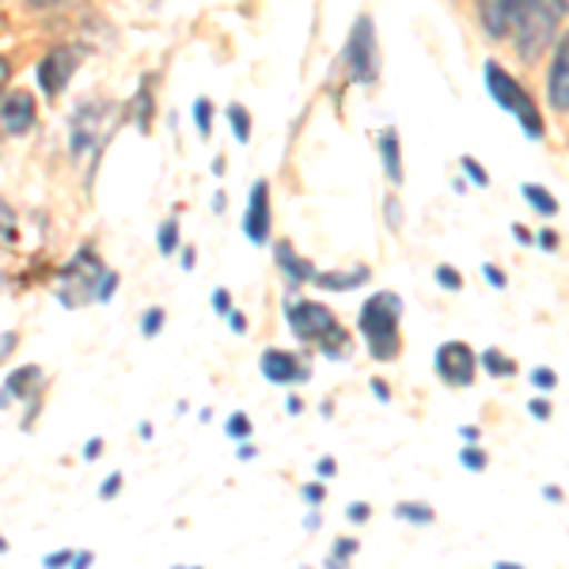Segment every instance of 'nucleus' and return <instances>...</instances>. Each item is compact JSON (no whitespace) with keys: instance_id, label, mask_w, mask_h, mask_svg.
<instances>
[{"instance_id":"nucleus-30","label":"nucleus","mask_w":569,"mask_h":569,"mask_svg":"<svg viewBox=\"0 0 569 569\" xmlns=\"http://www.w3.org/2000/svg\"><path fill=\"white\" fill-rule=\"evenodd\" d=\"M160 327H163V308H149L144 311V319H141V330L144 335H160Z\"/></svg>"},{"instance_id":"nucleus-34","label":"nucleus","mask_w":569,"mask_h":569,"mask_svg":"<svg viewBox=\"0 0 569 569\" xmlns=\"http://www.w3.org/2000/svg\"><path fill=\"white\" fill-rule=\"evenodd\" d=\"M118 490H122V475H114V479H107L103 486H99V498H114Z\"/></svg>"},{"instance_id":"nucleus-40","label":"nucleus","mask_w":569,"mask_h":569,"mask_svg":"<svg viewBox=\"0 0 569 569\" xmlns=\"http://www.w3.org/2000/svg\"><path fill=\"white\" fill-rule=\"evenodd\" d=\"M300 493H305V501H311V505L323 501V486H305V490H300Z\"/></svg>"},{"instance_id":"nucleus-42","label":"nucleus","mask_w":569,"mask_h":569,"mask_svg":"<svg viewBox=\"0 0 569 569\" xmlns=\"http://www.w3.org/2000/svg\"><path fill=\"white\" fill-rule=\"evenodd\" d=\"M539 243H543L547 251H555V247H558V236L550 232V228H543V236H539Z\"/></svg>"},{"instance_id":"nucleus-47","label":"nucleus","mask_w":569,"mask_h":569,"mask_svg":"<svg viewBox=\"0 0 569 569\" xmlns=\"http://www.w3.org/2000/svg\"><path fill=\"white\" fill-rule=\"evenodd\" d=\"M182 270H194V251H190V247L182 251Z\"/></svg>"},{"instance_id":"nucleus-50","label":"nucleus","mask_w":569,"mask_h":569,"mask_svg":"<svg viewBox=\"0 0 569 569\" xmlns=\"http://www.w3.org/2000/svg\"><path fill=\"white\" fill-rule=\"evenodd\" d=\"M31 4H39V8H46V4H58V0H31Z\"/></svg>"},{"instance_id":"nucleus-6","label":"nucleus","mask_w":569,"mask_h":569,"mask_svg":"<svg viewBox=\"0 0 569 569\" xmlns=\"http://www.w3.org/2000/svg\"><path fill=\"white\" fill-rule=\"evenodd\" d=\"M346 66H350V77L357 84H372L380 77V53H376V27L369 16L353 23L350 31V46H346Z\"/></svg>"},{"instance_id":"nucleus-24","label":"nucleus","mask_w":569,"mask_h":569,"mask_svg":"<svg viewBox=\"0 0 569 569\" xmlns=\"http://www.w3.org/2000/svg\"><path fill=\"white\" fill-rule=\"evenodd\" d=\"M176 247H179V224L176 220H168V224H160V254H176Z\"/></svg>"},{"instance_id":"nucleus-21","label":"nucleus","mask_w":569,"mask_h":569,"mask_svg":"<svg viewBox=\"0 0 569 569\" xmlns=\"http://www.w3.org/2000/svg\"><path fill=\"white\" fill-rule=\"evenodd\" d=\"M16 247V213L0 201V259Z\"/></svg>"},{"instance_id":"nucleus-25","label":"nucleus","mask_w":569,"mask_h":569,"mask_svg":"<svg viewBox=\"0 0 569 569\" xmlns=\"http://www.w3.org/2000/svg\"><path fill=\"white\" fill-rule=\"evenodd\" d=\"M460 168L467 171V179H471L475 187H490V176H486V168H482L479 160H475V156H463V160H460Z\"/></svg>"},{"instance_id":"nucleus-18","label":"nucleus","mask_w":569,"mask_h":569,"mask_svg":"<svg viewBox=\"0 0 569 569\" xmlns=\"http://www.w3.org/2000/svg\"><path fill=\"white\" fill-rule=\"evenodd\" d=\"M525 198H528V206L536 209V213H543V217H555V213H558V201H555V194H550L547 187L525 182Z\"/></svg>"},{"instance_id":"nucleus-38","label":"nucleus","mask_w":569,"mask_h":569,"mask_svg":"<svg viewBox=\"0 0 569 569\" xmlns=\"http://www.w3.org/2000/svg\"><path fill=\"white\" fill-rule=\"evenodd\" d=\"M528 410H531V415H536L539 421H547V418H550V402H543V399H536Z\"/></svg>"},{"instance_id":"nucleus-8","label":"nucleus","mask_w":569,"mask_h":569,"mask_svg":"<svg viewBox=\"0 0 569 569\" xmlns=\"http://www.w3.org/2000/svg\"><path fill=\"white\" fill-rule=\"evenodd\" d=\"M80 58H84V53H80L77 46H58V50L46 53L42 66H39V88L46 91V96L58 99L61 91L69 88L72 72L80 69Z\"/></svg>"},{"instance_id":"nucleus-14","label":"nucleus","mask_w":569,"mask_h":569,"mask_svg":"<svg viewBox=\"0 0 569 569\" xmlns=\"http://www.w3.org/2000/svg\"><path fill=\"white\" fill-rule=\"evenodd\" d=\"M42 391V369L27 365V369H16L8 376L4 391H0V407H12V399H34Z\"/></svg>"},{"instance_id":"nucleus-37","label":"nucleus","mask_w":569,"mask_h":569,"mask_svg":"<svg viewBox=\"0 0 569 569\" xmlns=\"http://www.w3.org/2000/svg\"><path fill=\"white\" fill-rule=\"evenodd\" d=\"M99 456H103V440H88V448H84V460H99Z\"/></svg>"},{"instance_id":"nucleus-1","label":"nucleus","mask_w":569,"mask_h":569,"mask_svg":"<svg viewBox=\"0 0 569 569\" xmlns=\"http://www.w3.org/2000/svg\"><path fill=\"white\" fill-rule=\"evenodd\" d=\"M284 319H289V330L300 338V342H311L319 346L327 357H346L350 350V335L338 327L335 311L316 305V300H284Z\"/></svg>"},{"instance_id":"nucleus-9","label":"nucleus","mask_w":569,"mask_h":569,"mask_svg":"<svg viewBox=\"0 0 569 569\" xmlns=\"http://www.w3.org/2000/svg\"><path fill=\"white\" fill-rule=\"evenodd\" d=\"M525 8L528 0H479V23L486 27L490 39H505L517 27Z\"/></svg>"},{"instance_id":"nucleus-41","label":"nucleus","mask_w":569,"mask_h":569,"mask_svg":"<svg viewBox=\"0 0 569 569\" xmlns=\"http://www.w3.org/2000/svg\"><path fill=\"white\" fill-rule=\"evenodd\" d=\"M16 346V335H0V361L8 357V350Z\"/></svg>"},{"instance_id":"nucleus-13","label":"nucleus","mask_w":569,"mask_h":569,"mask_svg":"<svg viewBox=\"0 0 569 569\" xmlns=\"http://www.w3.org/2000/svg\"><path fill=\"white\" fill-rule=\"evenodd\" d=\"M259 369H262L266 380H270V383H281V388H284V383L305 380V376H308L305 365H300L292 353H284V350H266V353H262V361H259Z\"/></svg>"},{"instance_id":"nucleus-16","label":"nucleus","mask_w":569,"mask_h":569,"mask_svg":"<svg viewBox=\"0 0 569 569\" xmlns=\"http://www.w3.org/2000/svg\"><path fill=\"white\" fill-rule=\"evenodd\" d=\"M278 266H281V273L289 281H297V284H305V281H316V270L300 259V254H292V247L289 243H278Z\"/></svg>"},{"instance_id":"nucleus-22","label":"nucleus","mask_w":569,"mask_h":569,"mask_svg":"<svg viewBox=\"0 0 569 569\" xmlns=\"http://www.w3.org/2000/svg\"><path fill=\"white\" fill-rule=\"evenodd\" d=\"M228 122H232L236 141H240V144L251 141V114H247V107H240V103L228 107Z\"/></svg>"},{"instance_id":"nucleus-33","label":"nucleus","mask_w":569,"mask_h":569,"mask_svg":"<svg viewBox=\"0 0 569 569\" xmlns=\"http://www.w3.org/2000/svg\"><path fill=\"white\" fill-rule=\"evenodd\" d=\"M114 289H118V273H110V270H107L103 284H99V300H110V297H114Z\"/></svg>"},{"instance_id":"nucleus-19","label":"nucleus","mask_w":569,"mask_h":569,"mask_svg":"<svg viewBox=\"0 0 569 569\" xmlns=\"http://www.w3.org/2000/svg\"><path fill=\"white\" fill-rule=\"evenodd\" d=\"M395 517L410 520V525H433V509H429L426 501H402V505H395Z\"/></svg>"},{"instance_id":"nucleus-5","label":"nucleus","mask_w":569,"mask_h":569,"mask_svg":"<svg viewBox=\"0 0 569 569\" xmlns=\"http://www.w3.org/2000/svg\"><path fill=\"white\" fill-rule=\"evenodd\" d=\"M558 16H562V8H558L555 0H528V8L520 12L517 27H512V34H517L520 58H525V61H536L539 53L547 50L550 39H555Z\"/></svg>"},{"instance_id":"nucleus-20","label":"nucleus","mask_w":569,"mask_h":569,"mask_svg":"<svg viewBox=\"0 0 569 569\" xmlns=\"http://www.w3.org/2000/svg\"><path fill=\"white\" fill-rule=\"evenodd\" d=\"M479 365L490 376H512L517 372V365H512V357H505L501 350H482L479 353Z\"/></svg>"},{"instance_id":"nucleus-27","label":"nucleus","mask_w":569,"mask_h":569,"mask_svg":"<svg viewBox=\"0 0 569 569\" xmlns=\"http://www.w3.org/2000/svg\"><path fill=\"white\" fill-rule=\"evenodd\" d=\"M350 555H357V539H338V543H335V555L327 558V566H342Z\"/></svg>"},{"instance_id":"nucleus-32","label":"nucleus","mask_w":569,"mask_h":569,"mask_svg":"<svg viewBox=\"0 0 569 569\" xmlns=\"http://www.w3.org/2000/svg\"><path fill=\"white\" fill-rule=\"evenodd\" d=\"M346 517L357 520V525H365V520H369V505H365V501H353L350 509H346Z\"/></svg>"},{"instance_id":"nucleus-48","label":"nucleus","mask_w":569,"mask_h":569,"mask_svg":"<svg viewBox=\"0 0 569 569\" xmlns=\"http://www.w3.org/2000/svg\"><path fill=\"white\" fill-rule=\"evenodd\" d=\"M460 437H463V440H475V437H479V429H475V426H463V429H460Z\"/></svg>"},{"instance_id":"nucleus-3","label":"nucleus","mask_w":569,"mask_h":569,"mask_svg":"<svg viewBox=\"0 0 569 569\" xmlns=\"http://www.w3.org/2000/svg\"><path fill=\"white\" fill-rule=\"evenodd\" d=\"M486 88H490V96L498 99L501 110H509V114L517 118L520 130H525L531 141H539V137H543V118H539L536 99H531L528 91L520 88V80L509 77L498 61H486Z\"/></svg>"},{"instance_id":"nucleus-46","label":"nucleus","mask_w":569,"mask_h":569,"mask_svg":"<svg viewBox=\"0 0 569 569\" xmlns=\"http://www.w3.org/2000/svg\"><path fill=\"white\" fill-rule=\"evenodd\" d=\"M512 232H517V240H520V243H531V232H528L525 224H512Z\"/></svg>"},{"instance_id":"nucleus-28","label":"nucleus","mask_w":569,"mask_h":569,"mask_svg":"<svg viewBox=\"0 0 569 569\" xmlns=\"http://www.w3.org/2000/svg\"><path fill=\"white\" fill-rule=\"evenodd\" d=\"M437 284H445V289H463V278H460V270H452V266H437Z\"/></svg>"},{"instance_id":"nucleus-51","label":"nucleus","mask_w":569,"mask_h":569,"mask_svg":"<svg viewBox=\"0 0 569 569\" xmlns=\"http://www.w3.org/2000/svg\"><path fill=\"white\" fill-rule=\"evenodd\" d=\"M555 4L562 8V12H569V0H555Z\"/></svg>"},{"instance_id":"nucleus-43","label":"nucleus","mask_w":569,"mask_h":569,"mask_svg":"<svg viewBox=\"0 0 569 569\" xmlns=\"http://www.w3.org/2000/svg\"><path fill=\"white\" fill-rule=\"evenodd\" d=\"M372 395H376L380 402H388V399H391V391L383 388V380H372Z\"/></svg>"},{"instance_id":"nucleus-17","label":"nucleus","mask_w":569,"mask_h":569,"mask_svg":"<svg viewBox=\"0 0 569 569\" xmlns=\"http://www.w3.org/2000/svg\"><path fill=\"white\" fill-rule=\"evenodd\" d=\"M316 281L323 284V289L346 292V289H357V284L369 281V270H365V266H357V270H346V273H316Z\"/></svg>"},{"instance_id":"nucleus-23","label":"nucleus","mask_w":569,"mask_h":569,"mask_svg":"<svg viewBox=\"0 0 569 569\" xmlns=\"http://www.w3.org/2000/svg\"><path fill=\"white\" fill-rule=\"evenodd\" d=\"M194 122H198V133H213V103L209 99H198L194 103Z\"/></svg>"},{"instance_id":"nucleus-2","label":"nucleus","mask_w":569,"mask_h":569,"mask_svg":"<svg viewBox=\"0 0 569 569\" xmlns=\"http://www.w3.org/2000/svg\"><path fill=\"white\" fill-rule=\"evenodd\" d=\"M399 319H402V300L395 292H376L365 300L357 330H361L365 346L376 361H391L399 357Z\"/></svg>"},{"instance_id":"nucleus-29","label":"nucleus","mask_w":569,"mask_h":569,"mask_svg":"<svg viewBox=\"0 0 569 569\" xmlns=\"http://www.w3.org/2000/svg\"><path fill=\"white\" fill-rule=\"evenodd\" d=\"M228 437H240V440H247V437H251V418H247V415H232V418H228Z\"/></svg>"},{"instance_id":"nucleus-7","label":"nucleus","mask_w":569,"mask_h":569,"mask_svg":"<svg viewBox=\"0 0 569 569\" xmlns=\"http://www.w3.org/2000/svg\"><path fill=\"white\" fill-rule=\"evenodd\" d=\"M433 369L448 388H471L475 372H479V357H475V350L467 342H440Z\"/></svg>"},{"instance_id":"nucleus-10","label":"nucleus","mask_w":569,"mask_h":569,"mask_svg":"<svg viewBox=\"0 0 569 569\" xmlns=\"http://www.w3.org/2000/svg\"><path fill=\"white\" fill-rule=\"evenodd\" d=\"M34 126V96L31 91H8L0 96V130L4 133H27Z\"/></svg>"},{"instance_id":"nucleus-31","label":"nucleus","mask_w":569,"mask_h":569,"mask_svg":"<svg viewBox=\"0 0 569 569\" xmlns=\"http://www.w3.org/2000/svg\"><path fill=\"white\" fill-rule=\"evenodd\" d=\"M531 383H536L539 391H555L558 372H555V369H536V372H531Z\"/></svg>"},{"instance_id":"nucleus-11","label":"nucleus","mask_w":569,"mask_h":569,"mask_svg":"<svg viewBox=\"0 0 569 569\" xmlns=\"http://www.w3.org/2000/svg\"><path fill=\"white\" fill-rule=\"evenodd\" d=\"M243 232H247V240L259 243V247L266 243V236H270V187H266V182H254V187H251Z\"/></svg>"},{"instance_id":"nucleus-4","label":"nucleus","mask_w":569,"mask_h":569,"mask_svg":"<svg viewBox=\"0 0 569 569\" xmlns=\"http://www.w3.org/2000/svg\"><path fill=\"white\" fill-rule=\"evenodd\" d=\"M107 278V266L96 259V251L84 247L61 266L58 273V300L66 308H84L91 300H99V284Z\"/></svg>"},{"instance_id":"nucleus-15","label":"nucleus","mask_w":569,"mask_h":569,"mask_svg":"<svg viewBox=\"0 0 569 569\" xmlns=\"http://www.w3.org/2000/svg\"><path fill=\"white\" fill-rule=\"evenodd\" d=\"M380 160H383V176L395 187L402 182V152H399V130H383L380 133Z\"/></svg>"},{"instance_id":"nucleus-49","label":"nucleus","mask_w":569,"mask_h":569,"mask_svg":"<svg viewBox=\"0 0 569 569\" xmlns=\"http://www.w3.org/2000/svg\"><path fill=\"white\" fill-rule=\"evenodd\" d=\"M543 498H547V501H562V493H558L555 486H547V490H543Z\"/></svg>"},{"instance_id":"nucleus-36","label":"nucleus","mask_w":569,"mask_h":569,"mask_svg":"<svg viewBox=\"0 0 569 569\" xmlns=\"http://www.w3.org/2000/svg\"><path fill=\"white\" fill-rule=\"evenodd\" d=\"M213 308H217V311H224V316H228V311H232V300H228V289H217V292H213Z\"/></svg>"},{"instance_id":"nucleus-35","label":"nucleus","mask_w":569,"mask_h":569,"mask_svg":"<svg viewBox=\"0 0 569 569\" xmlns=\"http://www.w3.org/2000/svg\"><path fill=\"white\" fill-rule=\"evenodd\" d=\"M316 471H319V479H335L338 460H330V456H327V460H319V463H316Z\"/></svg>"},{"instance_id":"nucleus-52","label":"nucleus","mask_w":569,"mask_h":569,"mask_svg":"<svg viewBox=\"0 0 569 569\" xmlns=\"http://www.w3.org/2000/svg\"><path fill=\"white\" fill-rule=\"evenodd\" d=\"M0 550H4V539H0Z\"/></svg>"},{"instance_id":"nucleus-44","label":"nucleus","mask_w":569,"mask_h":569,"mask_svg":"<svg viewBox=\"0 0 569 569\" xmlns=\"http://www.w3.org/2000/svg\"><path fill=\"white\" fill-rule=\"evenodd\" d=\"M8 77H12V69H8V61L0 58V96H4V88H8Z\"/></svg>"},{"instance_id":"nucleus-45","label":"nucleus","mask_w":569,"mask_h":569,"mask_svg":"<svg viewBox=\"0 0 569 569\" xmlns=\"http://www.w3.org/2000/svg\"><path fill=\"white\" fill-rule=\"evenodd\" d=\"M486 278H490L493 284H498V289L505 284V273H501V270H493V266H486Z\"/></svg>"},{"instance_id":"nucleus-39","label":"nucleus","mask_w":569,"mask_h":569,"mask_svg":"<svg viewBox=\"0 0 569 569\" xmlns=\"http://www.w3.org/2000/svg\"><path fill=\"white\" fill-rule=\"evenodd\" d=\"M228 323H232L236 335H243L247 330V319H243V311H228Z\"/></svg>"},{"instance_id":"nucleus-12","label":"nucleus","mask_w":569,"mask_h":569,"mask_svg":"<svg viewBox=\"0 0 569 569\" xmlns=\"http://www.w3.org/2000/svg\"><path fill=\"white\" fill-rule=\"evenodd\" d=\"M547 99H550V107H555V110H569V31L558 39L555 61H550Z\"/></svg>"},{"instance_id":"nucleus-26","label":"nucleus","mask_w":569,"mask_h":569,"mask_svg":"<svg viewBox=\"0 0 569 569\" xmlns=\"http://www.w3.org/2000/svg\"><path fill=\"white\" fill-rule=\"evenodd\" d=\"M460 463L467 467V471H482V467H486V452H482V448H475V445H467L463 452H460Z\"/></svg>"}]
</instances>
